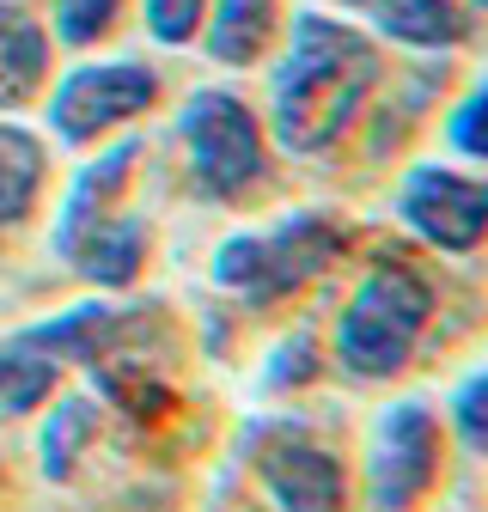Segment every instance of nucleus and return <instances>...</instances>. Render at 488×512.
<instances>
[{"instance_id":"obj_1","label":"nucleus","mask_w":488,"mask_h":512,"mask_svg":"<svg viewBox=\"0 0 488 512\" xmlns=\"http://www.w3.org/2000/svg\"><path fill=\"white\" fill-rule=\"evenodd\" d=\"M379 80V55L366 37L299 13L293 25V49L275 74V135L287 153H324L348 116L360 110L366 86Z\"/></svg>"},{"instance_id":"obj_2","label":"nucleus","mask_w":488,"mask_h":512,"mask_svg":"<svg viewBox=\"0 0 488 512\" xmlns=\"http://www.w3.org/2000/svg\"><path fill=\"white\" fill-rule=\"evenodd\" d=\"M434 311V293L427 281L403 263H385L360 281V293L348 299L342 324H336V354L348 372L360 378H391L409 366L415 342H421V324Z\"/></svg>"},{"instance_id":"obj_3","label":"nucleus","mask_w":488,"mask_h":512,"mask_svg":"<svg viewBox=\"0 0 488 512\" xmlns=\"http://www.w3.org/2000/svg\"><path fill=\"white\" fill-rule=\"evenodd\" d=\"M342 250V226L324 220V214H293L269 232H244V238H226L220 256H214V281L251 305H269L293 287H305L330 256Z\"/></svg>"},{"instance_id":"obj_4","label":"nucleus","mask_w":488,"mask_h":512,"mask_svg":"<svg viewBox=\"0 0 488 512\" xmlns=\"http://www.w3.org/2000/svg\"><path fill=\"white\" fill-rule=\"evenodd\" d=\"M183 141H190V159H196V183L220 202L244 196L263 177V135L251 110L226 92H196L183 104Z\"/></svg>"},{"instance_id":"obj_5","label":"nucleus","mask_w":488,"mask_h":512,"mask_svg":"<svg viewBox=\"0 0 488 512\" xmlns=\"http://www.w3.org/2000/svg\"><path fill=\"white\" fill-rule=\"evenodd\" d=\"M373 482H366V500L373 512H409L427 488H434V470H440V433H434V415L421 403H397L379 415V433H373Z\"/></svg>"},{"instance_id":"obj_6","label":"nucleus","mask_w":488,"mask_h":512,"mask_svg":"<svg viewBox=\"0 0 488 512\" xmlns=\"http://www.w3.org/2000/svg\"><path fill=\"white\" fill-rule=\"evenodd\" d=\"M159 80L147 68H129V61H116V68H80L61 80L55 104H49V122L61 141H92L98 128L110 122H129L153 104Z\"/></svg>"},{"instance_id":"obj_7","label":"nucleus","mask_w":488,"mask_h":512,"mask_svg":"<svg viewBox=\"0 0 488 512\" xmlns=\"http://www.w3.org/2000/svg\"><path fill=\"white\" fill-rule=\"evenodd\" d=\"M403 220L440 250H476L488 238V183L421 165L403 183Z\"/></svg>"},{"instance_id":"obj_8","label":"nucleus","mask_w":488,"mask_h":512,"mask_svg":"<svg viewBox=\"0 0 488 512\" xmlns=\"http://www.w3.org/2000/svg\"><path fill=\"white\" fill-rule=\"evenodd\" d=\"M257 476L281 512H342V464L312 439H269L257 445Z\"/></svg>"},{"instance_id":"obj_9","label":"nucleus","mask_w":488,"mask_h":512,"mask_svg":"<svg viewBox=\"0 0 488 512\" xmlns=\"http://www.w3.org/2000/svg\"><path fill=\"white\" fill-rule=\"evenodd\" d=\"M141 250H147V232L135 220H98V226H86L61 256H68L86 281H98V287H129L135 269H141Z\"/></svg>"},{"instance_id":"obj_10","label":"nucleus","mask_w":488,"mask_h":512,"mask_svg":"<svg viewBox=\"0 0 488 512\" xmlns=\"http://www.w3.org/2000/svg\"><path fill=\"white\" fill-rule=\"evenodd\" d=\"M49 68V43H43V25L13 7V0H0V110H13L37 92Z\"/></svg>"},{"instance_id":"obj_11","label":"nucleus","mask_w":488,"mask_h":512,"mask_svg":"<svg viewBox=\"0 0 488 512\" xmlns=\"http://www.w3.org/2000/svg\"><path fill=\"white\" fill-rule=\"evenodd\" d=\"M373 19H379V31H391L397 43H415V49H440V43L464 37V13L452 0H373Z\"/></svg>"},{"instance_id":"obj_12","label":"nucleus","mask_w":488,"mask_h":512,"mask_svg":"<svg viewBox=\"0 0 488 512\" xmlns=\"http://www.w3.org/2000/svg\"><path fill=\"white\" fill-rule=\"evenodd\" d=\"M55 378H61V372H55V354L37 348L31 336H13L7 348H0V409H13V415L37 409V403L49 397Z\"/></svg>"},{"instance_id":"obj_13","label":"nucleus","mask_w":488,"mask_h":512,"mask_svg":"<svg viewBox=\"0 0 488 512\" xmlns=\"http://www.w3.org/2000/svg\"><path fill=\"white\" fill-rule=\"evenodd\" d=\"M37 177H43V147L25 135V128H0V226L31 214Z\"/></svg>"},{"instance_id":"obj_14","label":"nucleus","mask_w":488,"mask_h":512,"mask_svg":"<svg viewBox=\"0 0 488 512\" xmlns=\"http://www.w3.org/2000/svg\"><path fill=\"white\" fill-rule=\"evenodd\" d=\"M269 25H275V0H220L214 31H208V49L238 68V61H251L269 43Z\"/></svg>"},{"instance_id":"obj_15","label":"nucleus","mask_w":488,"mask_h":512,"mask_svg":"<svg viewBox=\"0 0 488 512\" xmlns=\"http://www.w3.org/2000/svg\"><path fill=\"white\" fill-rule=\"evenodd\" d=\"M92 433H98V409L86 397H68V403L49 415V427H43V470L55 482H68L74 464H80V452L92 445Z\"/></svg>"},{"instance_id":"obj_16","label":"nucleus","mask_w":488,"mask_h":512,"mask_svg":"<svg viewBox=\"0 0 488 512\" xmlns=\"http://www.w3.org/2000/svg\"><path fill=\"white\" fill-rule=\"evenodd\" d=\"M116 7H122V0H55V31H61V43H92V37H104V25L116 19Z\"/></svg>"},{"instance_id":"obj_17","label":"nucleus","mask_w":488,"mask_h":512,"mask_svg":"<svg viewBox=\"0 0 488 512\" xmlns=\"http://www.w3.org/2000/svg\"><path fill=\"white\" fill-rule=\"evenodd\" d=\"M452 147H458V153L488 159V86H482V92H470V98L452 110Z\"/></svg>"},{"instance_id":"obj_18","label":"nucleus","mask_w":488,"mask_h":512,"mask_svg":"<svg viewBox=\"0 0 488 512\" xmlns=\"http://www.w3.org/2000/svg\"><path fill=\"white\" fill-rule=\"evenodd\" d=\"M202 19V0H147V25L159 43H190Z\"/></svg>"},{"instance_id":"obj_19","label":"nucleus","mask_w":488,"mask_h":512,"mask_svg":"<svg viewBox=\"0 0 488 512\" xmlns=\"http://www.w3.org/2000/svg\"><path fill=\"white\" fill-rule=\"evenodd\" d=\"M452 421H458V433L476 445V452H488V378H476V384H464V391H458Z\"/></svg>"}]
</instances>
